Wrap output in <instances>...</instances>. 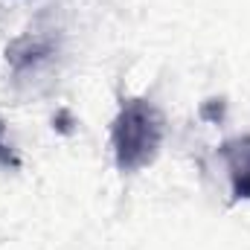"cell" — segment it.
Masks as SVG:
<instances>
[{
    "label": "cell",
    "instance_id": "1",
    "mask_svg": "<svg viewBox=\"0 0 250 250\" xmlns=\"http://www.w3.org/2000/svg\"><path fill=\"white\" fill-rule=\"evenodd\" d=\"M166 140V117L148 99H128L111 125V148L120 172L151 166Z\"/></svg>",
    "mask_w": 250,
    "mask_h": 250
},
{
    "label": "cell",
    "instance_id": "2",
    "mask_svg": "<svg viewBox=\"0 0 250 250\" xmlns=\"http://www.w3.org/2000/svg\"><path fill=\"white\" fill-rule=\"evenodd\" d=\"M218 154H221L227 178H230L233 201H250V134L221 143Z\"/></svg>",
    "mask_w": 250,
    "mask_h": 250
},
{
    "label": "cell",
    "instance_id": "3",
    "mask_svg": "<svg viewBox=\"0 0 250 250\" xmlns=\"http://www.w3.org/2000/svg\"><path fill=\"white\" fill-rule=\"evenodd\" d=\"M50 50H53V44H50V41H44V38H38V35H35V38H29V35H26V38H21V41H18L6 56H9V62L21 70V67H29V64L47 59V56H50Z\"/></svg>",
    "mask_w": 250,
    "mask_h": 250
}]
</instances>
